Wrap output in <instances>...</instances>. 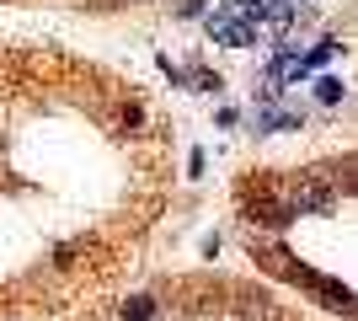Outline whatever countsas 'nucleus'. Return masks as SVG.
Listing matches in <instances>:
<instances>
[{
	"instance_id": "nucleus-1",
	"label": "nucleus",
	"mask_w": 358,
	"mask_h": 321,
	"mask_svg": "<svg viewBox=\"0 0 358 321\" xmlns=\"http://www.w3.org/2000/svg\"><path fill=\"white\" fill-rule=\"evenodd\" d=\"M284 199L294 214H331L337 209V183L327 166H305L294 177H284Z\"/></svg>"
},
{
	"instance_id": "nucleus-2",
	"label": "nucleus",
	"mask_w": 358,
	"mask_h": 321,
	"mask_svg": "<svg viewBox=\"0 0 358 321\" xmlns=\"http://www.w3.org/2000/svg\"><path fill=\"white\" fill-rule=\"evenodd\" d=\"M203 27H209V38H214L220 48H252V43H257V22H246V16H241L236 6L214 11L209 22H203Z\"/></svg>"
},
{
	"instance_id": "nucleus-3",
	"label": "nucleus",
	"mask_w": 358,
	"mask_h": 321,
	"mask_svg": "<svg viewBox=\"0 0 358 321\" xmlns=\"http://www.w3.org/2000/svg\"><path fill=\"white\" fill-rule=\"evenodd\" d=\"M315 97H321L327 107H337L343 102V80H315Z\"/></svg>"
},
{
	"instance_id": "nucleus-4",
	"label": "nucleus",
	"mask_w": 358,
	"mask_h": 321,
	"mask_svg": "<svg viewBox=\"0 0 358 321\" xmlns=\"http://www.w3.org/2000/svg\"><path fill=\"white\" fill-rule=\"evenodd\" d=\"M193 86H198V92H214V97H220V86H224V80H220V76H209V70H203V76H193Z\"/></svg>"
},
{
	"instance_id": "nucleus-5",
	"label": "nucleus",
	"mask_w": 358,
	"mask_h": 321,
	"mask_svg": "<svg viewBox=\"0 0 358 321\" xmlns=\"http://www.w3.org/2000/svg\"><path fill=\"white\" fill-rule=\"evenodd\" d=\"M289 6H299V0H289Z\"/></svg>"
}]
</instances>
